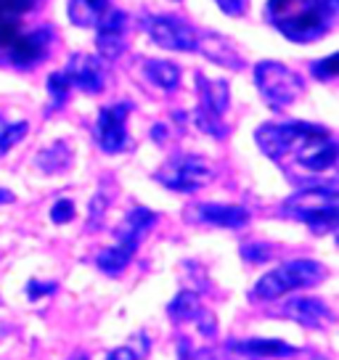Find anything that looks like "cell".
Instances as JSON below:
<instances>
[{
    "label": "cell",
    "instance_id": "ba28073f",
    "mask_svg": "<svg viewBox=\"0 0 339 360\" xmlns=\"http://www.w3.org/2000/svg\"><path fill=\"white\" fill-rule=\"evenodd\" d=\"M64 75H67L69 85L85 90V93H101L103 82H106L103 58L91 56V53H72Z\"/></svg>",
    "mask_w": 339,
    "mask_h": 360
},
{
    "label": "cell",
    "instance_id": "7c38bea8",
    "mask_svg": "<svg viewBox=\"0 0 339 360\" xmlns=\"http://www.w3.org/2000/svg\"><path fill=\"white\" fill-rule=\"evenodd\" d=\"M34 8V0H0V48H11L16 19Z\"/></svg>",
    "mask_w": 339,
    "mask_h": 360
},
{
    "label": "cell",
    "instance_id": "52a82bcc",
    "mask_svg": "<svg viewBox=\"0 0 339 360\" xmlns=\"http://www.w3.org/2000/svg\"><path fill=\"white\" fill-rule=\"evenodd\" d=\"M196 53H202L207 61H212L223 69H244V58L238 53V48L234 40H228L226 34L220 32H207V30H196V45H193Z\"/></svg>",
    "mask_w": 339,
    "mask_h": 360
},
{
    "label": "cell",
    "instance_id": "277c9868",
    "mask_svg": "<svg viewBox=\"0 0 339 360\" xmlns=\"http://www.w3.org/2000/svg\"><path fill=\"white\" fill-rule=\"evenodd\" d=\"M141 27L165 51H193V45H196V27L175 13L141 16Z\"/></svg>",
    "mask_w": 339,
    "mask_h": 360
},
{
    "label": "cell",
    "instance_id": "9a60e30c",
    "mask_svg": "<svg viewBox=\"0 0 339 360\" xmlns=\"http://www.w3.org/2000/svg\"><path fill=\"white\" fill-rule=\"evenodd\" d=\"M69 79L64 72H53L51 77H48V93H51V109H56V106H64V101L69 98Z\"/></svg>",
    "mask_w": 339,
    "mask_h": 360
},
{
    "label": "cell",
    "instance_id": "2e32d148",
    "mask_svg": "<svg viewBox=\"0 0 339 360\" xmlns=\"http://www.w3.org/2000/svg\"><path fill=\"white\" fill-rule=\"evenodd\" d=\"M24 133H27V122H13V124L3 122V127H0V154H6L16 141H22Z\"/></svg>",
    "mask_w": 339,
    "mask_h": 360
},
{
    "label": "cell",
    "instance_id": "e0dca14e",
    "mask_svg": "<svg viewBox=\"0 0 339 360\" xmlns=\"http://www.w3.org/2000/svg\"><path fill=\"white\" fill-rule=\"evenodd\" d=\"M339 75V67H337V53H331V56L321 58L313 64V77L321 79V82H331V79Z\"/></svg>",
    "mask_w": 339,
    "mask_h": 360
},
{
    "label": "cell",
    "instance_id": "7a4b0ae2",
    "mask_svg": "<svg viewBox=\"0 0 339 360\" xmlns=\"http://www.w3.org/2000/svg\"><path fill=\"white\" fill-rule=\"evenodd\" d=\"M257 141L271 157H281L283 151L300 148L302 162L313 169L328 167L334 162V141L324 127H313L305 122L262 124L257 130Z\"/></svg>",
    "mask_w": 339,
    "mask_h": 360
},
{
    "label": "cell",
    "instance_id": "3957f363",
    "mask_svg": "<svg viewBox=\"0 0 339 360\" xmlns=\"http://www.w3.org/2000/svg\"><path fill=\"white\" fill-rule=\"evenodd\" d=\"M255 85L262 98L276 109H283L297 101V96L305 90L302 77L281 61H260L255 67Z\"/></svg>",
    "mask_w": 339,
    "mask_h": 360
},
{
    "label": "cell",
    "instance_id": "ac0fdd59",
    "mask_svg": "<svg viewBox=\"0 0 339 360\" xmlns=\"http://www.w3.org/2000/svg\"><path fill=\"white\" fill-rule=\"evenodd\" d=\"M215 3L220 6V11L226 13V16H241V13L247 11L249 0H215Z\"/></svg>",
    "mask_w": 339,
    "mask_h": 360
},
{
    "label": "cell",
    "instance_id": "4fadbf2b",
    "mask_svg": "<svg viewBox=\"0 0 339 360\" xmlns=\"http://www.w3.org/2000/svg\"><path fill=\"white\" fill-rule=\"evenodd\" d=\"M141 67H143V75H146L148 82H154L157 88L175 90L181 85V67L172 64V61H165V58H143Z\"/></svg>",
    "mask_w": 339,
    "mask_h": 360
},
{
    "label": "cell",
    "instance_id": "30bf717a",
    "mask_svg": "<svg viewBox=\"0 0 339 360\" xmlns=\"http://www.w3.org/2000/svg\"><path fill=\"white\" fill-rule=\"evenodd\" d=\"M51 40H53L51 27H37L34 32L22 34L13 43V48L8 51V61H11L13 67H32L40 58H46Z\"/></svg>",
    "mask_w": 339,
    "mask_h": 360
},
{
    "label": "cell",
    "instance_id": "5b68a950",
    "mask_svg": "<svg viewBox=\"0 0 339 360\" xmlns=\"http://www.w3.org/2000/svg\"><path fill=\"white\" fill-rule=\"evenodd\" d=\"M196 85H199V98H202V106L196 112V122L199 127H204L207 133L212 135H226L223 124H220V117L228 109V101H231V93H228V82L226 79H210L204 75H196Z\"/></svg>",
    "mask_w": 339,
    "mask_h": 360
},
{
    "label": "cell",
    "instance_id": "8fae6325",
    "mask_svg": "<svg viewBox=\"0 0 339 360\" xmlns=\"http://www.w3.org/2000/svg\"><path fill=\"white\" fill-rule=\"evenodd\" d=\"M167 180L170 186H178V188H193V186H199L207 180V169L199 159H191V157H181L172 162V167H170V178H162Z\"/></svg>",
    "mask_w": 339,
    "mask_h": 360
},
{
    "label": "cell",
    "instance_id": "6da1fadb",
    "mask_svg": "<svg viewBox=\"0 0 339 360\" xmlns=\"http://www.w3.org/2000/svg\"><path fill=\"white\" fill-rule=\"evenodd\" d=\"M339 0H271L265 16L292 43L321 40L337 22Z\"/></svg>",
    "mask_w": 339,
    "mask_h": 360
},
{
    "label": "cell",
    "instance_id": "5bb4252c",
    "mask_svg": "<svg viewBox=\"0 0 339 360\" xmlns=\"http://www.w3.org/2000/svg\"><path fill=\"white\" fill-rule=\"evenodd\" d=\"M109 11V0H69L67 16L75 27H96Z\"/></svg>",
    "mask_w": 339,
    "mask_h": 360
},
{
    "label": "cell",
    "instance_id": "9c48e42d",
    "mask_svg": "<svg viewBox=\"0 0 339 360\" xmlns=\"http://www.w3.org/2000/svg\"><path fill=\"white\" fill-rule=\"evenodd\" d=\"M130 114V103H117V106H109V109H101L98 114V122H96V138L101 143L103 151H120L124 146V120Z\"/></svg>",
    "mask_w": 339,
    "mask_h": 360
},
{
    "label": "cell",
    "instance_id": "8992f818",
    "mask_svg": "<svg viewBox=\"0 0 339 360\" xmlns=\"http://www.w3.org/2000/svg\"><path fill=\"white\" fill-rule=\"evenodd\" d=\"M98 32H96V48L103 61H114L124 53L127 48V13L120 8H109L98 19Z\"/></svg>",
    "mask_w": 339,
    "mask_h": 360
}]
</instances>
